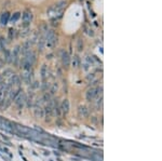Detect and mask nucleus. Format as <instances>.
Segmentation results:
<instances>
[{"mask_svg":"<svg viewBox=\"0 0 162 161\" xmlns=\"http://www.w3.org/2000/svg\"><path fill=\"white\" fill-rule=\"evenodd\" d=\"M56 42V36L53 30H49L47 34V45L49 47H53Z\"/></svg>","mask_w":162,"mask_h":161,"instance_id":"1","label":"nucleus"},{"mask_svg":"<svg viewBox=\"0 0 162 161\" xmlns=\"http://www.w3.org/2000/svg\"><path fill=\"white\" fill-rule=\"evenodd\" d=\"M23 21H24V26H27V24L28 23H30V21H32V17H33V14H32V12L30 11H28V10H26L24 13H23Z\"/></svg>","mask_w":162,"mask_h":161,"instance_id":"2","label":"nucleus"},{"mask_svg":"<svg viewBox=\"0 0 162 161\" xmlns=\"http://www.w3.org/2000/svg\"><path fill=\"white\" fill-rule=\"evenodd\" d=\"M10 20V13L9 12H3L1 15V24L2 25H7L8 22Z\"/></svg>","mask_w":162,"mask_h":161,"instance_id":"3","label":"nucleus"},{"mask_svg":"<svg viewBox=\"0 0 162 161\" xmlns=\"http://www.w3.org/2000/svg\"><path fill=\"white\" fill-rule=\"evenodd\" d=\"M62 61H63V64L65 65L66 67L69 65V62H70V58H69V55L67 52H64L63 55H62Z\"/></svg>","mask_w":162,"mask_h":161,"instance_id":"4","label":"nucleus"},{"mask_svg":"<svg viewBox=\"0 0 162 161\" xmlns=\"http://www.w3.org/2000/svg\"><path fill=\"white\" fill-rule=\"evenodd\" d=\"M20 17H21V13H20V12L14 13L13 15H12V17H11V22H12V23H16L17 20H18Z\"/></svg>","mask_w":162,"mask_h":161,"instance_id":"5","label":"nucleus"},{"mask_svg":"<svg viewBox=\"0 0 162 161\" xmlns=\"http://www.w3.org/2000/svg\"><path fill=\"white\" fill-rule=\"evenodd\" d=\"M14 32H15V30H14V29H10V30H9V37H10V39H12L13 38V36H14Z\"/></svg>","mask_w":162,"mask_h":161,"instance_id":"6","label":"nucleus"},{"mask_svg":"<svg viewBox=\"0 0 162 161\" xmlns=\"http://www.w3.org/2000/svg\"><path fill=\"white\" fill-rule=\"evenodd\" d=\"M81 46H82V42H81V40L78 41V50L81 51Z\"/></svg>","mask_w":162,"mask_h":161,"instance_id":"7","label":"nucleus"}]
</instances>
